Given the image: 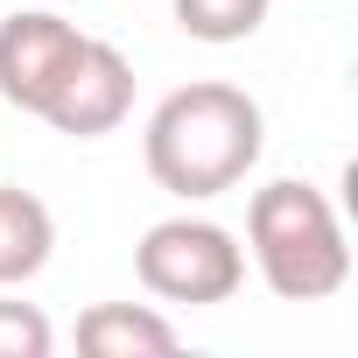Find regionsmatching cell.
Masks as SVG:
<instances>
[{"mask_svg":"<svg viewBox=\"0 0 358 358\" xmlns=\"http://www.w3.org/2000/svg\"><path fill=\"white\" fill-rule=\"evenodd\" d=\"M260 148H267V120L225 78H197L183 92H169L148 120V176L169 197H190V204L239 190Z\"/></svg>","mask_w":358,"mask_h":358,"instance_id":"6da1fadb","label":"cell"},{"mask_svg":"<svg viewBox=\"0 0 358 358\" xmlns=\"http://www.w3.org/2000/svg\"><path fill=\"white\" fill-rule=\"evenodd\" d=\"M246 246L260 260V281L281 302H323L351 281V246H344V225H337L330 197L309 190V183H288V176L253 190Z\"/></svg>","mask_w":358,"mask_h":358,"instance_id":"7a4b0ae2","label":"cell"},{"mask_svg":"<svg viewBox=\"0 0 358 358\" xmlns=\"http://www.w3.org/2000/svg\"><path fill=\"white\" fill-rule=\"evenodd\" d=\"M134 274L155 302H190V309H211V302H232L239 281H246V253L225 225L211 218H162L141 232L134 246Z\"/></svg>","mask_w":358,"mask_h":358,"instance_id":"3957f363","label":"cell"},{"mask_svg":"<svg viewBox=\"0 0 358 358\" xmlns=\"http://www.w3.org/2000/svg\"><path fill=\"white\" fill-rule=\"evenodd\" d=\"M78 50H85V36L50 8L0 22V99L22 106V113H43L50 92L64 85V71L78 64Z\"/></svg>","mask_w":358,"mask_h":358,"instance_id":"277c9868","label":"cell"},{"mask_svg":"<svg viewBox=\"0 0 358 358\" xmlns=\"http://www.w3.org/2000/svg\"><path fill=\"white\" fill-rule=\"evenodd\" d=\"M127 113H134V64H127L113 43H92V36H85L78 64L64 71V85L50 92V106H43L36 120H50V127L71 134V141H99V134H113Z\"/></svg>","mask_w":358,"mask_h":358,"instance_id":"5b68a950","label":"cell"},{"mask_svg":"<svg viewBox=\"0 0 358 358\" xmlns=\"http://www.w3.org/2000/svg\"><path fill=\"white\" fill-rule=\"evenodd\" d=\"M78 351L85 358H169L176 323L141 309V302H92L78 316Z\"/></svg>","mask_w":358,"mask_h":358,"instance_id":"8992f818","label":"cell"},{"mask_svg":"<svg viewBox=\"0 0 358 358\" xmlns=\"http://www.w3.org/2000/svg\"><path fill=\"white\" fill-rule=\"evenodd\" d=\"M57 253V218L36 190H15L0 183V288H22L50 267Z\"/></svg>","mask_w":358,"mask_h":358,"instance_id":"52a82bcc","label":"cell"},{"mask_svg":"<svg viewBox=\"0 0 358 358\" xmlns=\"http://www.w3.org/2000/svg\"><path fill=\"white\" fill-rule=\"evenodd\" d=\"M267 22V0H176V29L190 43H246Z\"/></svg>","mask_w":358,"mask_h":358,"instance_id":"ba28073f","label":"cell"},{"mask_svg":"<svg viewBox=\"0 0 358 358\" xmlns=\"http://www.w3.org/2000/svg\"><path fill=\"white\" fill-rule=\"evenodd\" d=\"M57 330L36 302H0V358H50Z\"/></svg>","mask_w":358,"mask_h":358,"instance_id":"9c48e42d","label":"cell"}]
</instances>
